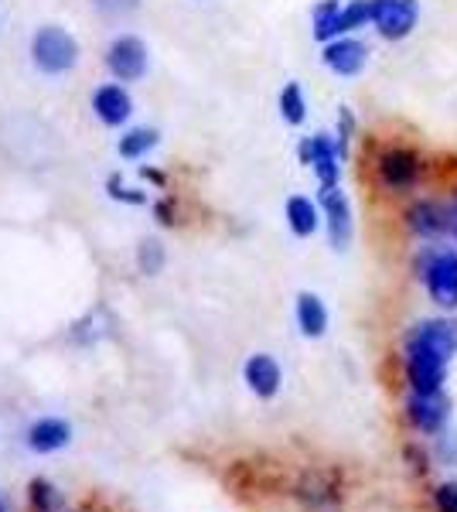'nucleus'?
Here are the masks:
<instances>
[{
  "label": "nucleus",
  "mask_w": 457,
  "mask_h": 512,
  "mask_svg": "<svg viewBox=\"0 0 457 512\" xmlns=\"http://www.w3.org/2000/svg\"><path fill=\"white\" fill-rule=\"evenodd\" d=\"M447 205H451V219L457 222V185L451 188V195H447Z\"/></svg>",
  "instance_id": "32"
},
{
  "label": "nucleus",
  "mask_w": 457,
  "mask_h": 512,
  "mask_svg": "<svg viewBox=\"0 0 457 512\" xmlns=\"http://www.w3.org/2000/svg\"><path fill=\"white\" fill-rule=\"evenodd\" d=\"M0 512H7V506H4V502H0Z\"/></svg>",
  "instance_id": "35"
},
{
  "label": "nucleus",
  "mask_w": 457,
  "mask_h": 512,
  "mask_svg": "<svg viewBox=\"0 0 457 512\" xmlns=\"http://www.w3.org/2000/svg\"><path fill=\"white\" fill-rule=\"evenodd\" d=\"M447 417H451V400L444 396V390L410 393V400H406V420H410L420 434H440Z\"/></svg>",
  "instance_id": "9"
},
{
  "label": "nucleus",
  "mask_w": 457,
  "mask_h": 512,
  "mask_svg": "<svg viewBox=\"0 0 457 512\" xmlns=\"http://www.w3.org/2000/svg\"><path fill=\"white\" fill-rule=\"evenodd\" d=\"M437 512H457V482H447L437 489Z\"/></svg>",
  "instance_id": "26"
},
{
  "label": "nucleus",
  "mask_w": 457,
  "mask_h": 512,
  "mask_svg": "<svg viewBox=\"0 0 457 512\" xmlns=\"http://www.w3.org/2000/svg\"><path fill=\"white\" fill-rule=\"evenodd\" d=\"M372 18H376V0H345L342 14H338V38L372 28Z\"/></svg>",
  "instance_id": "19"
},
{
  "label": "nucleus",
  "mask_w": 457,
  "mask_h": 512,
  "mask_svg": "<svg viewBox=\"0 0 457 512\" xmlns=\"http://www.w3.org/2000/svg\"><path fill=\"white\" fill-rule=\"evenodd\" d=\"M106 69H110L120 82L144 79V72H147V48H144V41L134 38V35L116 38L113 45L106 48Z\"/></svg>",
  "instance_id": "11"
},
{
  "label": "nucleus",
  "mask_w": 457,
  "mask_h": 512,
  "mask_svg": "<svg viewBox=\"0 0 457 512\" xmlns=\"http://www.w3.org/2000/svg\"><path fill=\"white\" fill-rule=\"evenodd\" d=\"M157 140H161V134H157V130H151V127L130 130V134L120 137V158H127V161L144 158L147 151H154V147H157Z\"/></svg>",
  "instance_id": "21"
},
{
  "label": "nucleus",
  "mask_w": 457,
  "mask_h": 512,
  "mask_svg": "<svg viewBox=\"0 0 457 512\" xmlns=\"http://www.w3.org/2000/svg\"><path fill=\"white\" fill-rule=\"evenodd\" d=\"M403 229L420 243H440L444 236H451V205L447 198L437 195H413L410 202L403 205Z\"/></svg>",
  "instance_id": "3"
},
{
  "label": "nucleus",
  "mask_w": 457,
  "mask_h": 512,
  "mask_svg": "<svg viewBox=\"0 0 457 512\" xmlns=\"http://www.w3.org/2000/svg\"><path fill=\"white\" fill-rule=\"evenodd\" d=\"M423 4L420 0H376V18H372V31L382 41H406L420 28Z\"/></svg>",
  "instance_id": "6"
},
{
  "label": "nucleus",
  "mask_w": 457,
  "mask_h": 512,
  "mask_svg": "<svg viewBox=\"0 0 457 512\" xmlns=\"http://www.w3.org/2000/svg\"><path fill=\"white\" fill-rule=\"evenodd\" d=\"M417 274L437 308L457 311V250L454 246L423 243L417 256Z\"/></svg>",
  "instance_id": "2"
},
{
  "label": "nucleus",
  "mask_w": 457,
  "mask_h": 512,
  "mask_svg": "<svg viewBox=\"0 0 457 512\" xmlns=\"http://www.w3.org/2000/svg\"><path fill=\"white\" fill-rule=\"evenodd\" d=\"M406 458L413 461V468H417V472H427V468H430V461L423 458V451H420V448H413V444L406 448Z\"/></svg>",
  "instance_id": "30"
},
{
  "label": "nucleus",
  "mask_w": 457,
  "mask_h": 512,
  "mask_svg": "<svg viewBox=\"0 0 457 512\" xmlns=\"http://www.w3.org/2000/svg\"><path fill=\"white\" fill-rule=\"evenodd\" d=\"M359 134V120H355V113L348 110V106H338V127H335V144L338 151H342V158L348 161V154H352V140Z\"/></svg>",
  "instance_id": "23"
},
{
  "label": "nucleus",
  "mask_w": 457,
  "mask_h": 512,
  "mask_svg": "<svg viewBox=\"0 0 457 512\" xmlns=\"http://www.w3.org/2000/svg\"><path fill=\"white\" fill-rule=\"evenodd\" d=\"M294 318H297V328H301L304 338H321L328 332V308H324V301L314 291L297 294Z\"/></svg>",
  "instance_id": "17"
},
{
  "label": "nucleus",
  "mask_w": 457,
  "mask_h": 512,
  "mask_svg": "<svg viewBox=\"0 0 457 512\" xmlns=\"http://www.w3.org/2000/svg\"><path fill=\"white\" fill-rule=\"evenodd\" d=\"M154 212H157V222H161V226H174V209H171V202H157V205H154Z\"/></svg>",
  "instance_id": "29"
},
{
  "label": "nucleus",
  "mask_w": 457,
  "mask_h": 512,
  "mask_svg": "<svg viewBox=\"0 0 457 512\" xmlns=\"http://www.w3.org/2000/svg\"><path fill=\"white\" fill-rule=\"evenodd\" d=\"M338 14H342V0H318L311 11V38L318 45L338 38Z\"/></svg>",
  "instance_id": "18"
},
{
  "label": "nucleus",
  "mask_w": 457,
  "mask_h": 512,
  "mask_svg": "<svg viewBox=\"0 0 457 512\" xmlns=\"http://www.w3.org/2000/svg\"><path fill=\"white\" fill-rule=\"evenodd\" d=\"M69 441H72V427L58 417H45V420H38V424L28 427V448L35 454L62 451Z\"/></svg>",
  "instance_id": "16"
},
{
  "label": "nucleus",
  "mask_w": 457,
  "mask_h": 512,
  "mask_svg": "<svg viewBox=\"0 0 457 512\" xmlns=\"http://www.w3.org/2000/svg\"><path fill=\"white\" fill-rule=\"evenodd\" d=\"M243 379L246 386L253 390L260 400H273V396L280 393V383H284V373H280V362L273 359L267 352H256L246 359L243 366Z\"/></svg>",
  "instance_id": "13"
},
{
  "label": "nucleus",
  "mask_w": 457,
  "mask_h": 512,
  "mask_svg": "<svg viewBox=\"0 0 457 512\" xmlns=\"http://www.w3.org/2000/svg\"><path fill=\"white\" fill-rule=\"evenodd\" d=\"M321 62L331 76L355 79V76H362L365 65H369V45L355 35H342V38L328 41V45H321Z\"/></svg>",
  "instance_id": "8"
},
{
  "label": "nucleus",
  "mask_w": 457,
  "mask_h": 512,
  "mask_svg": "<svg viewBox=\"0 0 457 512\" xmlns=\"http://www.w3.org/2000/svg\"><path fill=\"white\" fill-rule=\"evenodd\" d=\"M93 113L106 127H120L134 113V99H130V93L120 82H110V86H99L93 93Z\"/></svg>",
  "instance_id": "14"
},
{
  "label": "nucleus",
  "mask_w": 457,
  "mask_h": 512,
  "mask_svg": "<svg viewBox=\"0 0 457 512\" xmlns=\"http://www.w3.org/2000/svg\"><path fill=\"white\" fill-rule=\"evenodd\" d=\"M277 106H280V120H284L287 127H301V123L307 120V96H304L301 82L290 79L287 86L280 89Z\"/></svg>",
  "instance_id": "20"
},
{
  "label": "nucleus",
  "mask_w": 457,
  "mask_h": 512,
  "mask_svg": "<svg viewBox=\"0 0 457 512\" xmlns=\"http://www.w3.org/2000/svg\"><path fill=\"white\" fill-rule=\"evenodd\" d=\"M28 495H31V506L38 512H55L58 502H62V495L52 482H45V478H35V482L28 485Z\"/></svg>",
  "instance_id": "25"
},
{
  "label": "nucleus",
  "mask_w": 457,
  "mask_h": 512,
  "mask_svg": "<svg viewBox=\"0 0 457 512\" xmlns=\"http://www.w3.org/2000/svg\"><path fill=\"white\" fill-rule=\"evenodd\" d=\"M284 216H287V229L294 233L297 239H311L318 233V226L324 222L321 216V205L307 195H290L287 205H284Z\"/></svg>",
  "instance_id": "15"
},
{
  "label": "nucleus",
  "mask_w": 457,
  "mask_h": 512,
  "mask_svg": "<svg viewBox=\"0 0 457 512\" xmlns=\"http://www.w3.org/2000/svg\"><path fill=\"white\" fill-rule=\"evenodd\" d=\"M451 236H454V250H457V222H454V226H451Z\"/></svg>",
  "instance_id": "34"
},
{
  "label": "nucleus",
  "mask_w": 457,
  "mask_h": 512,
  "mask_svg": "<svg viewBox=\"0 0 457 512\" xmlns=\"http://www.w3.org/2000/svg\"><path fill=\"white\" fill-rule=\"evenodd\" d=\"M103 14H130L140 7V0H93Z\"/></svg>",
  "instance_id": "28"
},
{
  "label": "nucleus",
  "mask_w": 457,
  "mask_h": 512,
  "mask_svg": "<svg viewBox=\"0 0 457 512\" xmlns=\"http://www.w3.org/2000/svg\"><path fill=\"white\" fill-rule=\"evenodd\" d=\"M106 188H110V198H116V202H130V205H144L147 202V195H137L134 188H123L116 178H110V185H106Z\"/></svg>",
  "instance_id": "27"
},
{
  "label": "nucleus",
  "mask_w": 457,
  "mask_h": 512,
  "mask_svg": "<svg viewBox=\"0 0 457 512\" xmlns=\"http://www.w3.org/2000/svg\"><path fill=\"white\" fill-rule=\"evenodd\" d=\"M447 366L451 362L434 359V355H420V352H403V373L413 393H437L444 390Z\"/></svg>",
  "instance_id": "12"
},
{
  "label": "nucleus",
  "mask_w": 457,
  "mask_h": 512,
  "mask_svg": "<svg viewBox=\"0 0 457 512\" xmlns=\"http://www.w3.org/2000/svg\"><path fill=\"white\" fill-rule=\"evenodd\" d=\"M427 171V158L413 144H406V140L379 144L376 154H372V178H376L379 192L393 198H413V192H420Z\"/></svg>",
  "instance_id": "1"
},
{
  "label": "nucleus",
  "mask_w": 457,
  "mask_h": 512,
  "mask_svg": "<svg viewBox=\"0 0 457 512\" xmlns=\"http://www.w3.org/2000/svg\"><path fill=\"white\" fill-rule=\"evenodd\" d=\"M307 168L318 178V192H328V188L342 185L345 158L335 144V134H311V164H307Z\"/></svg>",
  "instance_id": "10"
},
{
  "label": "nucleus",
  "mask_w": 457,
  "mask_h": 512,
  "mask_svg": "<svg viewBox=\"0 0 457 512\" xmlns=\"http://www.w3.org/2000/svg\"><path fill=\"white\" fill-rule=\"evenodd\" d=\"M140 175H144V178H151V181H157V185H164V175H161V171H140Z\"/></svg>",
  "instance_id": "33"
},
{
  "label": "nucleus",
  "mask_w": 457,
  "mask_h": 512,
  "mask_svg": "<svg viewBox=\"0 0 457 512\" xmlns=\"http://www.w3.org/2000/svg\"><path fill=\"white\" fill-rule=\"evenodd\" d=\"M31 62L45 76H65L79 62V41L58 24H45L31 38Z\"/></svg>",
  "instance_id": "4"
},
{
  "label": "nucleus",
  "mask_w": 457,
  "mask_h": 512,
  "mask_svg": "<svg viewBox=\"0 0 457 512\" xmlns=\"http://www.w3.org/2000/svg\"><path fill=\"white\" fill-rule=\"evenodd\" d=\"M137 267H140V274H147V277L161 274V270H164V246H161V239H144V243H140Z\"/></svg>",
  "instance_id": "24"
},
{
  "label": "nucleus",
  "mask_w": 457,
  "mask_h": 512,
  "mask_svg": "<svg viewBox=\"0 0 457 512\" xmlns=\"http://www.w3.org/2000/svg\"><path fill=\"white\" fill-rule=\"evenodd\" d=\"M297 495H301L304 502H311V506H324V502H335L338 499V489L324 482L321 475H307L304 482L297 485Z\"/></svg>",
  "instance_id": "22"
},
{
  "label": "nucleus",
  "mask_w": 457,
  "mask_h": 512,
  "mask_svg": "<svg viewBox=\"0 0 457 512\" xmlns=\"http://www.w3.org/2000/svg\"><path fill=\"white\" fill-rule=\"evenodd\" d=\"M297 161H301L304 168L311 164V137H304L301 144H297Z\"/></svg>",
  "instance_id": "31"
},
{
  "label": "nucleus",
  "mask_w": 457,
  "mask_h": 512,
  "mask_svg": "<svg viewBox=\"0 0 457 512\" xmlns=\"http://www.w3.org/2000/svg\"><path fill=\"white\" fill-rule=\"evenodd\" d=\"M318 205H321V216H324V229H328V243L331 250H348L355 236V212L352 202H348L345 188H328V192H318Z\"/></svg>",
  "instance_id": "7"
},
{
  "label": "nucleus",
  "mask_w": 457,
  "mask_h": 512,
  "mask_svg": "<svg viewBox=\"0 0 457 512\" xmlns=\"http://www.w3.org/2000/svg\"><path fill=\"white\" fill-rule=\"evenodd\" d=\"M403 352L434 355V359L451 362L457 355V321L451 318H423L406 332Z\"/></svg>",
  "instance_id": "5"
}]
</instances>
